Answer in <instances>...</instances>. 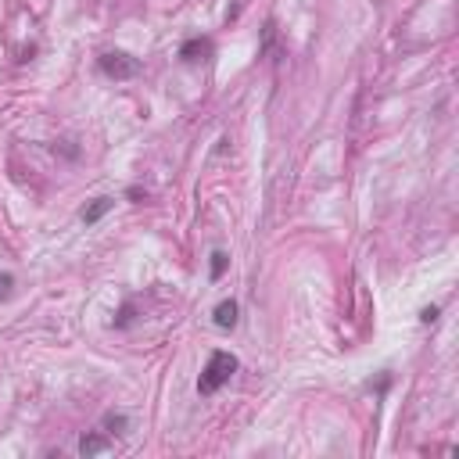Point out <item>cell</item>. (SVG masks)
I'll return each mask as SVG.
<instances>
[{
	"mask_svg": "<svg viewBox=\"0 0 459 459\" xmlns=\"http://www.w3.org/2000/svg\"><path fill=\"white\" fill-rule=\"evenodd\" d=\"M237 355L233 352H212L208 362H205V370L198 377V395H216L223 384H230V377L237 374Z\"/></svg>",
	"mask_w": 459,
	"mask_h": 459,
	"instance_id": "6da1fadb",
	"label": "cell"
},
{
	"mask_svg": "<svg viewBox=\"0 0 459 459\" xmlns=\"http://www.w3.org/2000/svg\"><path fill=\"white\" fill-rule=\"evenodd\" d=\"M101 72L108 79H133V76H140V61L122 54V50H108V54H101Z\"/></svg>",
	"mask_w": 459,
	"mask_h": 459,
	"instance_id": "7a4b0ae2",
	"label": "cell"
},
{
	"mask_svg": "<svg viewBox=\"0 0 459 459\" xmlns=\"http://www.w3.org/2000/svg\"><path fill=\"white\" fill-rule=\"evenodd\" d=\"M111 208H115V198H94V201L79 212V219H83L86 226H94V223H101V219L108 216Z\"/></svg>",
	"mask_w": 459,
	"mask_h": 459,
	"instance_id": "3957f363",
	"label": "cell"
},
{
	"mask_svg": "<svg viewBox=\"0 0 459 459\" xmlns=\"http://www.w3.org/2000/svg\"><path fill=\"white\" fill-rule=\"evenodd\" d=\"M179 57H183V61H208V57H212V40H208V36L187 40V43L179 47Z\"/></svg>",
	"mask_w": 459,
	"mask_h": 459,
	"instance_id": "277c9868",
	"label": "cell"
},
{
	"mask_svg": "<svg viewBox=\"0 0 459 459\" xmlns=\"http://www.w3.org/2000/svg\"><path fill=\"white\" fill-rule=\"evenodd\" d=\"M237 313H240V309H237V301L226 298V301L216 305V313H212V323H216L219 330H233V327H237Z\"/></svg>",
	"mask_w": 459,
	"mask_h": 459,
	"instance_id": "5b68a950",
	"label": "cell"
},
{
	"mask_svg": "<svg viewBox=\"0 0 459 459\" xmlns=\"http://www.w3.org/2000/svg\"><path fill=\"white\" fill-rule=\"evenodd\" d=\"M108 448H111V441H108L104 434H97V431H90V434L79 438V455H101V452H108Z\"/></svg>",
	"mask_w": 459,
	"mask_h": 459,
	"instance_id": "8992f818",
	"label": "cell"
},
{
	"mask_svg": "<svg viewBox=\"0 0 459 459\" xmlns=\"http://www.w3.org/2000/svg\"><path fill=\"white\" fill-rule=\"evenodd\" d=\"M101 427H104L108 434H118V438H122V434L130 431V420H126V413H104Z\"/></svg>",
	"mask_w": 459,
	"mask_h": 459,
	"instance_id": "52a82bcc",
	"label": "cell"
},
{
	"mask_svg": "<svg viewBox=\"0 0 459 459\" xmlns=\"http://www.w3.org/2000/svg\"><path fill=\"white\" fill-rule=\"evenodd\" d=\"M226 266H230V255H226V252H212V280H223Z\"/></svg>",
	"mask_w": 459,
	"mask_h": 459,
	"instance_id": "ba28073f",
	"label": "cell"
},
{
	"mask_svg": "<svg viewBox=\"0 0 459 459\" xmlns=\"http://www.w3.org/2000/svg\"><path fill=\"white\" fill-rule=\"evenodd\" d=\"M133 316H137V309H133V305H122V309H118V316H115V327L122 330V327H130L133 323Z\"/></svg>",
	"mask_w": 459,
	"mask_h": 459,
	"instance_id": "9c48e42d",
	"label": "cell"
},
{
	"mask_svg": "<svg viewBox=\"0 0 459 459\" xmlns=\"http://www.w3.org/2000/svg\"><path fill=\"white\" fill-rule=\"evenodd\" d=\"M11 287H15V277L11 273H0V301L11 298Z\"/></svg>",
	"mask_w": 459,
	"mask_h": 459,
	"instance_id": "30bf717a",
	"label": "cell"
},
{
	"mask_svg": "<svg viewBox=\"0 0 459 459\" xmlns=\"http://www.w3.org/2000/svg\"><path fill=\"white\" fill-rule=\"evenodd\" d=\"M420 323H438V305H427L420 313Z\"/></svg>",
	"mask_w": 459,
	"mask_h": 459,
	"instance_id": "8fae6325",
	"label": "cell"
}]
</instances>
